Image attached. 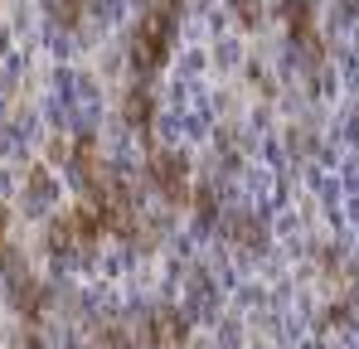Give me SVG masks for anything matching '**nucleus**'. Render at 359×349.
Segmentation results:
<instances>
[{
  "label": "nucleus",
  "instance_id": "nucleus-1",
  "mask_svg": "<svg viewBox=\"0 0 359 349\" xmlns=\"http://www.w3.org/2000/svg\"><path fill=\"white\" fill-rule=\"evenodd\" d=\"M54 199H59V184H54V174H49V170H29V179H25V204H29L34 214H44Z\"/></svg>",
  "mask_w": 359,
  "mask_h": 349
}]
</instances>
